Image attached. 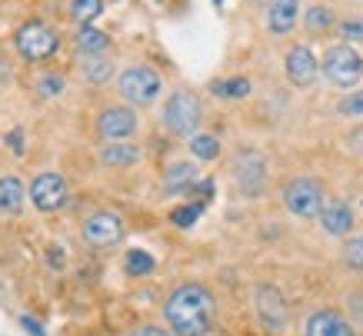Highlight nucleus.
Instances as JSON below:
<instances>
[{
	"mask_svg": "<svg viewBox=\"0 0 363 336\" xmlns=\"http://www.w3.org/2000/svg\"><path fill=\"white\" fill-rule=\"evenodd\" d=\"M217 300L200 283H180L164 303V320L177 336H203L213 326Z\"/></svg>",
	"mask_w": 363,
	"mask_h": 336,
	"instance_id": "nucleus-1",
	"label": "nucleus"
},
{
	"mask_svg": "<svg viewBox=\"0 0 363 336\" xmlns=\"http://www.w3.org/2000/svg\"><path fill=\"white\" fill-rule=\"evenodd\" d=\"M320 74H323V80L333 84V87L350 90L360 84V77H363V57L357 54V47H350L347 40H343V44H333V47H327V54H323Z\"/></svg>",
	"mask_w": 363,
	"mask_h": 336,
	"instance_id": "nucleus-2",
	"label": "nucleus"
},
{
	"mask_svg": "<svg viewBox=\"0 0 363 336\" xmlns=\"http://www.w3.org/2000/svg\"><path fill=\"white\" fill-rule=\"evenodd\" d=\"M200 120H203V107L190 90H174L164 103V127L174 137L190 140L194 133H200Z\"/></svg>",
	"mask_w": 363,
	"mask_h": 336,
	"instance_id": "nucleus-3",
	"label": "nucleus"
},
{
	"mask_svg": "<svg viewBox=\"0 0 363 336\" xmlns=\"http://www.w3.org/2000/svg\"><path fill=\"white\" fill-rule=\"evenodd\" d=\"M13 47H17V54H21L23 60L40 64V60H50V57L60 50V33L44 21H30L13 33Z\"/></svg>",
	"mask_w": 363,
	"mask_h": 336,
	"instance_id": "nucleus-4",
	"label": "nucleus"
},
{
	"mask_svg": "<svg viewBox=\"0 0 363 336\" xmlns=\"http://www.w3.org/2000/svg\"><path fill=\"white\" fill-rule=\"evenodd\" d=\"M117 87H121V97L130 103V107H150L157 97H160V90H164V80L157 74L154 67L147 64H133L127 67L117 80Z\"/></svg>",
	"mask_w": 363,
	"mask_h": 336,
	"instance_id": "nucleus-5",
	"label": "nucleus"
},
{
	"mask_svg": "<svg viewBox=\"0 0 363 336\" xmlns=\"http://www.w3.org/2000/svg\"><path fill=\"white\" fill-rule=\"evenodd\" d=\"M323 186L320 180L313 177H294V180H286L284 186V206L300 220H313L320 217V210H323Z\"/></svg>",
	"mask_w": 363,
	"mask_h": 336,
	"instance_id": "nucleus-6",
	"label": "nucleus"
},
{
	"mask_svg": "<svg viewBox=\"0 0 363 336\" xmlns=\"http://www.w3.org/2000/svg\"><path fill=\"white\" fill-rule=\"evenodd\" d=\"M233 180L243 196H260L267 186V160L260 150H240L233 160Z\"/></svg>",
	"mask_w": 363,
	"mask_h": 336,
	"instance_id": "nucleus-7",
	"label": "nucleus"
},
{
	"mask_svg": "<svg viewBox=\"0 0 363 336\" xmlns=\"http://www.w3.org/2000/svg\"><path fill=\"white\" fill-rule=\"evenodd\" d=\"M84 240H87L90 247H117L123 240V233H127V227H123V217L121 213H113V210H97L94 217L84 220Z\"/></svg>",
	"mask_w": 363,
	"mask_h": 336,
	"instance_id": "nucleus-8",
	"label": "nucleus"
},
{
	"mask_svg": "<svg viewBox=\"0 0 363 336\" xmlns=\"http://www.w3.org/2000/svg\"><path fill=\"white\" fill-rule=\"evenodd\" d=\"M284 74L294 87H300V90L313 87L320 77V64H317V57H313V50L303 44L290 47V50H286V60H284Z\"/></svg>",
	"mask_w": 363,
	"mask_h": 336,
	"instance_id": "nucleus-9",
	"label": "nucleus"
},
{
	"mask_svg": "<svg viewBox=\"0 0 363 336\" xmlns=\"http://www.w3.org/2000/svg\"><path fill=\"white\" fill-rule=\"evenodd\" d=\"M30 200L40 213H57L67 203V180L60 174H40L30 184Z\"/></svg>",
	"mask_w": 363,
	"mask_h": 336,
	"instance_id": "nucleus-10",
	"label": "nucleus"
},
{
	"mask_svg": "<svg viewBox=\"0 0 363 336\" xmlns=\"http://www.w3.org/2000/svg\"><path fill=\"white\" fill-rule=\"evenodd\" d=\"M94 127H97L100 140H130L140 123H137V113L130 107H107Z\"/></svg>",
	"mask_w": 363,
	"mask_h": 336,
	"instance_id": "nucleus-11",
	"label": "nucleus"
},
{
	"mask_svg": "<svg viewBox=\"0 0 363 336\" xmlns=\"http://www.w3.org/2000/svg\"><path fill=\"white\" fill-rule=\"evenodd\" d=\"M257 316H260V323L267 330H284L286 320H290V310H286V300L284 293L277 290L274 283H264V286H257Z\"/></svg>",
	"mask_w": 363,
	"mask_h": 336,
	"instance_id": "nucleus-12",
	"label": "nucleus"
},
{
	"mask_svg": "<svg viewBox=\"0 0 363 336\" xmlns=\"http://www.w3.org/2000/svg\"><path fill=\"white\" fill-rule=\"evenodd\" d=\"M267 30L274 37H286L300 21V0H267Z\"/></svg>",
	"mask_w": 363,
	"mask_h": 336,
	"instance_id": "nucleus-13",
	"label": "nucleus"
},
{
	"mask_svg": "<svg viewBox=\"0 0 363 336\" xmlns=\"http://www.w3.org/2000/svg\"><path fill=\"white\" fill-rule=\"evenodd\" d=\"M317 220H320V227H323V233H330V237H350V230H353V210L343 200L323 203Z\"/></svg>",
	"mask_w": 363,
	"mask_h": 336,
	"instance_id": "nucleus-14",
	"label": "nucleus"
},
{
	"mask_svg": "<svg viewBox=\"0 0 363 336\" xmlns=\"http://www.w3.org/2000/svg\"><path fill=\"white\" fill-rule=\"evenodd\" d=\"M307 336H357V333H353L350 323H347L340 313L317 310V313H310V320H307Z\"/></svg>",
	"mask_w": 363,
	"mask_h": 336,
	"instance_id": "nucleus-15",
	"label": "nucleus"
},
{
	"mask_svg": "<svg viewBox=\"0 0 363 336\" xmlns=\"http://www.w3.org/2000/svg\"><path fill=\"white\" fill-rule=\"evenodd\" d=\"M200 184V174H197V163L190 160H177L167 167L164 174V194H184V190H194Z\"/></svg>",
	"mask_w": 363,
	"mask_h": 336,
	"instance_id": "nucleus-16",
	"label": "nucleus"
},
{
	"mask_svg": "<svg viewBox=\"0 0 363 336\" xmlns=\"http://www.w3.org/2000/svg\"><path fill=\"white\" fill-rule=\"evenodd\" d=\"M137 160H140V147H133L127 140H104V147H100L104 167H133Z\"/></svg>",
	"mask_w": 363,
	"mask_h": 336,
	"instance_id": "nucleus-17",
	"label": "nucleus"
},
{
	"mask_svg": "<svg viewBox=\"0 0 363 336\" xmlns=\"http://www.w3.org/2000/svg\"><path fill=\"white\" fill-rule=\"evenodd\" d=\"M107 47H111V37L97 27H80L77 37H74V50L77 57H97V54H107Z\"/></svg>",
	"mask_w": 363,
	"mask_h": 336,
	"instance_id": "nucleus-18",
	"label": "nucleus"
},
{
	"mask_svg": "<svg viewBox=\"0 0 363 336\" xmlns=\"http://www.w3.org/2000/svg\"><path fill=\"white\" fill-rule=\"evenodd\" d=\"M303 27H307L310 37H323V33L337 30V13L327 4H313V7L303 11Z\"/></svg>",
	"mask_w": 363,
	"mask_h": 336,
	"instance_id": "nucleus-19",
	"label": "nucleus"
},
{
	"mask_svg": "<svg viewBox=\"0 0 363 336\" xmlns=\"http://www.w3.org/2000/svg\"><path fill=\"white\" fill-rule=\"evenodd\" d=\"M80 70H84V80L94 84V87H104L111 84V77L117 74L113 70V60L107 54H97V57H80Z\"/></svg>",
	"mask_w": 363,
	"mask_h": 336,
	"instance_id": "nucleus-20",
	"label": "nucleus"
},
{
	"mask_svg": "<svg viewBox=\"0 0 363 336\" xmlns=\"http://www.w3.org/2000/svg\"><path fill=\"white\" fill-rule=\"evenodd\" d=\"M23 196H27V190H23L21 177H0V213H7V217L21 213Z\"/></svg>",
	"mask_w": 363,
	"mask_h": 336,
	"instance_id": "nucleus-21",
	"label": "nucleus"
},
{
	"mask_svg": "<svg viewBox=\"0 0 363 336\" xmlns=\"http://www.w3.org/2000/svg\"><path fill=\"white\" fill-rule=\"evenodd\" d=\"M250 90L253 87L247 77H230V80H213V84H210V94L220 100H243Z\"/></svg>",
	"mask_w": 363,
	"mask_h": 336,
	"instance_id": "nucleus-22",
	"label": "nucleus"
},
{
	"mask_svg": "<svg viewBox=\"0 0 363 336\" xmlns=\"http://www.w3.org/2000/svg\"><path fill=\"white\" fill-rule=\"evenodd\" d=\"M190 153L197 160H217L220 157V140L213 133H194L190 137Z\"/></svg>",
	"mask_w": 363,
	"mask_h": 336,
	"instance_id": "nucleus-23",
	"label": "nucleus"
},
{
	"mask_svg": "<svg viewBox=\"0 0 363 336\" xmlns=\"http://www.w3.org/2000/svg\"><path fill=\"white\" fill-rule=\"evenodd\" d=\"M100 11H104V0H74V4H70V17H74L80 27H87L90 21H97Z\"/></svg>",
	"mask_w": 363,
	"mask_h": 336,
	"instance_id": "nucleus-24",
	"label": "nucleus"
},
{
	"mask_svg": "<svg viewBox=\"0 0 363 336\" xmlns=\"http://www.w3.org/2000/svg\"><path fill=\"white\" fill-rule=\"evenodd\" d=\"M123 267H127L130 276H147V273H154L157 260L150 257V253H143V250H130V253H127V260H123Z\"/></svg>",
	"mask_w": 363,
	"mask_h": 336,
	"instance_id": "nucleus-25",
	"label": "nucleus"
},
{
	"mask_svg": "<svg viewBox=\"0 0 363 336\" xmlns=\"http://www.w3.org/2000/svg\"><path fill=\"white\" fill-rule=\"evenodd\" d=\"M343 263H347V270H357L363 273V237H350L343 243Z\"/></svg>",
	"mask_w": 363,
	"mask_h": 336,
	"instance_id": "nucleus-26",
	"label": "nucleus"
},
{
	"mask_svg": "<svg viewBox=\"0 0 363 336\" xmlns=\"http://www.w3.org/2000/svg\"><path fill=\"white\" fill-rule=\"evenodd\" d=\"M337 33H340L347 44H363V17H343V21H337Z\"/></svg>",
	"mask_w": 363,
	"mask_h": 336,
	"instance_id": "nucleus-27",
	"label": "nucleus"
},
{
	"mask_svg": "<svg viewBox=\"0 0 363 336\" xmlns=\"http://www.w3.org/2000/svg\"><path fill=\"white\" fill-rule=\"evenodd\" d=\"M200 213H203V203H187V206H180V210H174V213H170V220H174V227H194V223H197L200 220Z\"/></svg>",
	"mask_w": 363,
	"mask_h": 336,
	"instance_id": "nucleus-28",
	"label": "nucleus"
},
{
	"mask_svg": "<svg viewBox=\"0 0 363 336\" xmlns=\"http://www.w3.org/2000/svg\"><path fill=\"white\" fill-rule=\"evenodd\" d=\"M337 113L340 117H363V90H353L337 103Z\"/></svg>",
	"mask_w": 363,
	"mask_h": 336,
	"instance_id": "nucleus-29",
	"label": "nucleus"
},
{
	"mask_svg": "<svg viewBox=\"0 0 363 336\" xmlns=\"http://www.w3.org/2000/svg\"><path fill=\"white\" fill-rule=\"evenodd\" d=\"M37 87H40V94H44V97H57V94H64V77H60V74H44Z\"/></svg>",
	"mask_w": 363,
	"mask_h": 336,
	"instance_id": "nucleus-30",
	"label": "nucleus"
},
{
	"mask_svg": "<svg viewBox=\"0 0 363 336\" xmlns=\"http://www.w3.org/2000/svg\"><path fill=\"white\" fill-rule=\"evenodd\" d=\"M127 336H177L174 330H164V326H137Z\"/></svg>",
	"mask_w": 363,
	"mask_h": 336,
	"instance_id": "nucleus-31",
	"label": "nucleus"
},
{
	"mask_svg": "<svg viewBox=\"0 0 363 336\" xmlns=\"http://www.w3.org/2000/svg\"><path fill=\"white\" fill-rule=\"evenodd\" d=\"M347 147H350L357 157H363V127H357V130L347 137Z\"/></svg>",
	"mask_w": 363,
	"mask_h": 336,
	"instance_id": "nucleus-32",
	"label": "nucleus"
},
{
	"mask_svg": "<svg viewBox=\"0 0 363 336\" xmlns=\"http://www.w3.org/2000/svg\"><path fill=\"white\" fill-rule=\"evenodd\" d=\"M21 323H23V326H27V330H30V333H37V336H44V330H40V326H37V323H33L30 316H23Z\"/></svg>",
	"mask_w": 363,
	"mask_h": 336,
	"instance_id": "nucleus-33",
	"label": "nucleus"
},
{
	"mask_svg": "<svg viewBox=\"0 0 363 336\" xmlns=\"http://www.w3.org/2000/svg\"><path fill=\"white\" fill-rule=\"evenodd\" d=\"M7 74H11V64H7V57H0V84L7 80Z\"/></svg>",
	"mask_w": 363,
	"mask_h": 336,
	"instance_id": "nucleus-34",
	"label": "nucleus"
},
{
	"mask_svg": "<svg viewBox=\"0 0 363 336\" xmlns=\"http://www.w3.org/2000/svg\"><path fill=\"white\" fill-rule=\"evenodd\" d=\"M217 4H223V0H217Z\"/></svg>",
	"mask_w": 363,
	"mask_h": 336,
	"instance_id": "nucleus-35",
	"label": "nucleus"
}]
</instances>
